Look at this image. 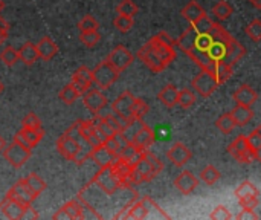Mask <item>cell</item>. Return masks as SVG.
<instances>
[{
    "instance_id": "6da1fadb",
    "label": "cell",
    "mask_w": 261,
    "mask_h": 220,
    "mask_svg": "<svg viewBox=\"0 0 261 220\" xmlns=\"http://www.w3.org/2000/svg\"><path fill=\"white\" fill-rule=\"evenodd\" d=\"M162 170H164V164L159 161V158L153 155L150 149L144 150L141 161L132 168V182L133 185H138L142 182H151L161 175Z\"/></svg>"
},
{
    "instance_id": "7a4b0ae2",
    "label": "cell",
    "mask_w": 261,
    "mask_h": 220,
    "mask_svg": "<svg viewBox=\"0 0 261 220\" xmlns=\"http://www.w3.org/2000/svg\"><path fill=\"white\" fill-rule=\"evenodd\" d=\"M52 219H102V216H101L98 211H95L90 205H87V204H84L83 201H80L78 198H75V199L69 201L66 205H63V207L52 216Z\"/></svg>"
},
{
    "instance_id": "3957f363",
    "label": "cell",
    "mask_w": 261,
    "mask_h": 220,
    "mask_svg": "<svg viewBox=\"0 0 261 220\" xmlns=\"http://www.w3.org/2000/svg\"><path fill=\"white\" fill-rule=\"evenodd\" d=\"M148 43L167 67L174 61V58H176V51H174L176 41L167 32L162 31V32L156 34L154 37H151L148 40Z\"/></svg>"
},
{
    "instance_id": "277c9868",
    "label": "cell",
    "mask_w": 261,
    "mask_h": 220,
    "mask_svg": "<svg viewBox=\"0 0 261 220\" xmlns=\"http://www.w3.org/2000/svg\"><path fill=\"white\" fill-rule=\"evenodd\" d=\"M228 152H229V155H231L236 161H239L240 164H252V162L260 161L261 158L260 155H257L252 149H249L245 135L237 136V138L229 144Z\"/></svg>"
},
{
    "instance_id": "5b68a950",
    "label": "cell",
    "mask_w": 261,
    "mask_h": 220,
    "mask_svg": "<svg viewBox=\"0 0 261 220\" xmlns=\"http://www.w3.org/2000/svg\"><path fill=\"white\" fill-rule=\"evenodd\" d=\"M119 74L121 72H118L107 60H104L92 70V83H95L101 90H106L119 78Z\"/></svg>"
},
{
    "instance_id": "8992f818",
    "label": "cell",
    "mask_w": 261,
    "mask_h": 220,
    "mask_svg": "<svg viewBox=\"0 0 261 220\" xmlns=\"http://www.w3.org/2000/svg\"><path fill=\"white\" fill-rule=\"evenodd\" d=\"M3 156L5 159L14 167V168H21L31 158L32 152L31 149H26L24 145H21L17 141H12L9 145H5L3 149Z\"/></svg>"
},
{
    "instance_id": "52a82bcc",
    "label": "cell",
    "mask_w": 261,
    "mask_h": 220,
    "mask_svg": "<svg viewBox=\"0 0 261 220\" xmlns=\"http://www.w3.org/2000/svg\"><path fill=\"white\" fill-rule=\"evenodd\" d=\"M191 86H193L194 92L197 95L203 96V98L211 96L217 90V87H219V84H217V81L214 78V74L210 72V70H203V69H202V72L199 75H196L193 78Z\"/></svg>"
},
{
    "instance_id": "ba28073f",
    "label": "cell",
    "mask_w": 261,
    "mask_h": 220,
    "mask_svg": "<svg viewBox=\"0 0 261 220\" xmlns=\"http://www.w3.org/2000/svg\"><path fill=\"white\" fill-rule=\"evenodd\" d=\"M133 101L135 96L130 90H124L112 104V112L127 123H135L133 118Z\"/></svg>"
},
{
    "instance_id": "9c48e42d",
    "label": "cell",
    "mask_w": 261,
    "mask_h": 220,
    "mask_svg": "<svg viewBox=\"0 0 261 220\" xmlns=\"http://www.w3.org/2000/svg\"><path fill=\"white\" fill-rule=\"evenodd\" d=\"M136 126H138V127L133 130V135H132V138H130V142H132L139 152L148 150V149L154 144L156 135H154V132H153L147 124H144L142 121H138Z\"/></svg>"
},
{
    "instance_id": "30bf717a",
    "label": "cell",
    "mask_w": 261,
    "mask_h": 220,
    "mask_svg": "<svg viewBox=\"0 0 261 220\" xmlns=\"http://www.w3.org/2000/svg\"><path fill=\"white\" fill-rule=\"evenodd\" d=\"M106 60H107L118 72H122V70H125V69L133 63L135 55H133L125 46L119 44V46H115V47L110 51V54L107 55Z\"/></svg>"
},
{
    "instance_id": "8fae6325",
    "label": "cell",
    "mask_w": 261,
    "mask_h": 220,
    "mask_svg": "<svg viewBox=\"0 0 261 220\" xmlns=\"http://www.w3.org/2000/svg\"><path fill=\"white\" fill-rule=\"evenodd\" d=\"M6 196H8L9 199L15 201L17 204L23 205V207H29V205H32V204H34V201L37 199V196H35V194L28 188V185L24 184V181H23V179L17 181V182L9 188V191L6 193Z\"/></svg>"
},
{
    "instance_id": "7c38bea8",
    "label": "cell",
    "mask_w": 261,
    "mask_h": 220,
    "mask_svg": "<svg viewBox=\"0 0 261 220\" xmlns=\"http://www.w3.org/2000/svg\"><path fill=\"white\" fill-rule=\"evenodd\" d=\"M83 103L89 112L93 115H98L109 103V98L99 90V89H87L83 93Z\"/></svg>"
},
{
    "instance_id": "4fadbf2b",
    "label": "cell",
    "mask_w": 261,
    "mask_h": 220,
    "mask_svg": "<svg viewBox=\"0 0 261 220\" xmlns=\"http://www.w3.org/2000/svg\"><path fill=\"white\" fill-rule=\"evenodd\" d=\"M136 57H138L142 63H145V66H147L150 70H153V72H158V74H159V72H162V70L167 69V66L161 61V58L156 55V52L153 51V47L150 46L148 41L138 51Z\"/></svg>"
},
{
    "instance_id": "5bb4252c",
    "label": "cell",
    "mask_w": 261,
    "mask_h": 220,
    "mask_svg": "<svg viewBox=\"0 0 261 220\" xmlns=\"http://www.w3.org/2000/svg\"><path fill=\"white\" fill-rule=\"evenodd\" d=\"M191 150L184 142H176L171 145V149L167 152L168 161L176 167H184L191 161Z\"/></svg>"
},
{
    "instance_id": "9a60e30c",
    "label": "cell",
    "mask_w": 261,
    "mask_h": 220,
    "mask_svg": "<svg viewBox=\"0 0 261 220\" xmlns=\"http://www.w3.org/2000/svg\"><path fill=\"white\" fill-rule=\"evenodd\" d=\"M23 205L17 204L15 201L9 199L8 196H5V199L0 202V220H21L23 213H24Z\"/></svg>"
},
{
    "instance_id": "2e32d148",
    "label": "cell",
    "mask_w": 261,
    "mask_h": 220,
    "mask_svg": "<svg viewBox=\"0 0 261 220\" xmlns=\"http://www.w3.org/2000/svg\"><path fill=\"white\" fill-rule=\"evenodd\" d=\"M72 86L83 95L92 86V70L86 66H80L72 75Z\"/></svg>"
},
{
    "instance_id": "e0dca14e",
    "label": "cell",
    "mask_w": 261,
    "mask_h": 220,
    "mask_svg": "<svg viewBox=\"0 0 261 220\" xmlns=\"http://www.w3.org/2000/svg\"><path fill=\"white\" fill-rule=\"evenodd\" d=\"M57 150H58V153H60L64 159L73 161V162H75V159H76V156H78V152H80V147H78V144H76L75 141H72L69 136L61 135V136L57 139Z\"/></svg>"
},
{
    "instance_id": "ac0fdd59",
    "label": "cell",
    "mask_w": 261,
    "mask_h": 220,
    "mask_svg": "<svg viewBox=\"0 0 261 220\" xmlns=\"http://www.w3.org/2000/svg\"><path fill=\"white\" fill-rule=\"evenodd\" d=\"M89 159H92L99 168H102V167L112 165L116 159V155H113L110 150H107L102 144H98V145L92 147Z\"/></svg>"
},
{
    "instance_id": "d6986e66",
    "label": "cell",
    "mask_w": 261,
    "mask_h": 220,
    "mask_svg": "<svg viewBox=\"0 0 261 220\" xmlns=\"http://www.w3.org/2000/svg\"><path fill=\"white\" fill-rule=\"evenodd\" d=\"M174 187L179 190L182 194L188 196L191 194L197 187H199V179L191 173V172H182L176 179H174Z\"/></svg>"
},
{
    "instance_id": "ffe728a7",
    "label": "cell",
    "mask_w": 261,
    "mask_h": 220,
    "mask_svg": "<svg viewBox=\"0 0 261 220\" xmlns=\"http://www.w3.org/2000/svg\"><path fill=\"white\" fill-rule=\"evenodd\" d=\"M232 96H234V101H236L237 104L249 106V107H252V106L257 103V100H258V93L255 92V89L251 87V86H248V84L240 86V87L234 92Z\"/></svg>"
},
{
    "instance_id": "44dd1931",
    "label": "cell",
    "mask_w": 261,
    "mask_h": 220,
    "mask_svg": "<svg viewBox=\"0 0 261 220\" xmlns=\"http://www.w3.org/2000/svg\"><path fill=\"white\" fill-rule=\"evenodd\" d=\"M229 113H231V116H232L236 126H240V127L249 124V123L254 119V116H255V112H254L252 107H249V106H242V104H237V106L232 109V112H229Z\"/></svg>"
},
{
    "instance_id": "7402d4cb",
    "label": "cell",
    "mask_w": 261,
    "mask_h": 220,
    "mask_svg": "<svg viewBox=\"0 0 261 220\" xmlns=\"http://www.w3.org/2000/svg\"><path fill=\"white\" fill-rule=\"evenodd\" d=\"M35 46H37V51H38V57H40L41 60L49 61V60H52V58L58 54V46H57V43H54V40L49 38V37H43Z\"/></svg>"
},
{
    "instance_id": "603a6c76",
    "label": "cell",
    "mask_w": 261,
    "mask_h": 220,
    "mask_svg": "<svg viewBox=\"0 0 261 220\" xmlns=\"http://www.w3.org/2000/svg\"><path fill=\"white\" fill-rule=\"evenodd\" d=\"M177 95H179V90L176 86L173 84H167L161 89L159 95H158V100L168 109H173L174 106H177Z\"/></svg>"
},
{
    "instance_id": "cb8c5ba5",
    "label": "cell",
    "mask_w": 261,
    "mask_h": 220,
    "mask_svg": "<svg viewBox=\"0 0 261 220\" xmlns=\"http://www.w3.org/2000/svg\"><path fill=\"white\" fill-rule=\"evenodd\" d=\"M182 17L185 18V20H188L190 21V25L191 23H194V21H197L199 18H202V17H205L206 15V12H205V9L196 2V0H191L187 6H184V9H182Z\"/></svg>"
},
{
    "instance_id": "d4e9b609",
    "label": "cell",
    "mask_w": 261,
    "mask_h": 220,
    "mask_svg": "<svg viewBox=\"0 0 261 220\" xmlns=\"http://www.w3.org/2000/svg\"><path fill=\"white\" fill-rule=\"evenodd\" d=\"M38 51H37V46L31 41H26L20 49H18V60H21L26 66H31L34 64L37 60H38Z\"/></svg>"
},
{
    "instance_id": "484cf974",
    "label": "cell",
    "mask_w": 261,
    "mask_h": 220,
    "mask_svg": "<svg viewBox=\"0 0 261 220\" xmlns=\"http://www.w3.org/2000/svg\"><path fill=\"white\" fill-rule=\"evenodd\" d=\"M213 74H214V78H216L217 84L222 86V84H225V83H228V81L231 80V77H232V74H234L232 64H228V63H225V61H219V63H216V66H214Z\"/></svg>"
},
{
    "instance_id": "4316f807",
    "label": "cell",
    "mask_w": 261,
    "mask_h": 220,
    "mask_svg": "<svg viewBox=\"0 0 261 220\" xmlns=\"http://www.w3.org/2000/svg\"><path fill=\"white\" fill-rule=\"evenodd\" d=\"M142 204L147 210V219H170V216L167 213H164V210H161V207L150 198V196H144Z\"/></svg>"
},
{
    "instance_id": "83f0119b",
    "label": "cell",
    "mask_w": 261,
    "mask_h": 220,
    "mask_svg": "<svg viewBox=\"0 0 261 220\" xmlns=\"http://www.w3.org/2000/svg\"><path fill=\"white\" fill-rule=\"evenodd\" d=\"M80 130H81L83 138H84V139H86L92 147H95V145L101 144V142H99V139H98V136H96V133H95V127H93L92 119L80 121Z\"/></svg>"
},
{
    "instance_id": "f1b7e54d",
    "label": "cell",
    "mask_w": 261,
    "mask_h": 220,
    "mask_svg": "<svg viewBox=\"0 0 261 220\" xmlns=\"http://www.w3.org/2000/svg\"><path fill=\"white\" fill-rule=\"evenodd\" d=\"M23 181H24V184L28 185V188H29V190L37 196V198H38V196H40V194L47 188L46 182H44V181H43L37 173H31V175H29V176H26Z\"/></svg>"
},
{
    "instance_id": "f546056e",
    "label": "cell",
    "mask_w": 261,
    "mask_h": 220,
    "mask_svg": "<svg viewBox=\"0 0 261 220\" xmlns=\"http://www.w3.org/2000/svg\"><path fill=\"white\" fill-rule=\"evenodd\" d=\"M234 12V8L231 6L229 2L220 0L213 6V14L219 18V20H228Z\"/></svg>"
},
{
    "instance_id": "4dcf8cb0",
    "label": "cell",
    "mask_w": 261,
    "mask_h": 220,
    "mask_svg": "<svg viewBox=\"0 0 261 220\" xmlns=\"http://www.w3.org/2000/svg\"><path fill=\"white\" fill-rule=\"evenodd\" d=\"M60 100H61V103L63 104H66V106H72L76 100H78V96H81L80 93H78V90L72 86V83L70 84H66L61 90H60Z\"/></svg>"
},
{
    "instance_id": "1f68e13d",
    "label": "cell",
    "mask_w": 261,
    "mask_h": 220,
    "mask_svg": "<svg viewBox=\"0 0 261 220\" xmlns=\"http://www.w3.org/2000/svg\"><path fill=\"white\" fill-rule=\"evenodd\" d=\"M106 118V121H107V124L110 126V129L113 130V133H122L128 126H132L133 123H127V121H124L122 118H119L118 115H115L113 112L112 113H109L107 116H104Z\"/></svg>"
},
{
    "instance_id": "d6a6232c",
    "label": "cell",
    "mask_w": 261,
    "mask_h": 220,
    "mask_svg": "<svg viewBox=\"0 0 261 220\" xmlns=\"http://www.w3.org/2000/svg\"><path fill=\"white\" fill-rule=\"evenodd\" d=\"M196 101H197V96H196L194 90H191V89H182V90H179L177 106H180L184 109H188V107L194 106Z\"/></svg>"
},
{
    "instance_id": "836d02e7",
    "label": "cell",
    "mask_w": 261,
    "mask_h": 220,
    "mask_svg": "<svg viewBox=\"0 0 261 220\" xmlns=\"http://www.w3.org/2000/svg\"><path fill=\"white\" fill-rule=\"evenodd\" d=\"M216 127L223 133V135H229L234 129H236V123L231 116V113H223L219 116V119L216 121Z\"/></svg>"
},
{
    "instance_id": "e575fe53",
    "label": "cell",
    "mask_w": 261,
    "mask_h": 220,
    "mask_svg": "<svg viewBox=\"0 0 261 220\" xmlns=\"http://www.w3.org/2000/svg\"><path fill=\"white\" fill-rule=\"evenodd\" d=\"M21 133L24 135V138H26V141H28L31 149L35 147L43 139V136H44L43 127L41 129H21Z\"/></svg>"
},
{
    "instance_id": "d590c367",
    "label": "cell",
    "mask_w": 261,
    "mask_h": 220,
    "mask_svg": "<svg viewBox=\"0 0 261 220\" xmlns=\"http://www.w3.org/2000/svg\"><path fill=\"white\" fill-rule=\"evenodd\" d=\"M133 25H135L133 17H128V15L118 14V15L113 18V26H115L119 32H128V31H132Z\"/></svg>"
},
{
    "instance_id": "8d00e7d4",
    "label": "cell",
    "mask_w": 261,
    "mask_h": 220,
    "mask_svg": "<svg viewBox=\"0 0 261 220\" xmlns=\"http://www.w3.org/2000/svg\"><path fill=\"white\" fill-rule=\"evenodd\" d=\"M18 60V51L12 46H5V49L0 52V61L5 66H14Z\"/></svg>"
},
{
    "instance_id": "74e56055",
    "label": "cell",
    "mask_w": 261,
    "mask_h": 220,
    "mask_svg": "<svg viewBox=\"0 0 261 220\" xmlns=\"http://www.w3.org/2000/svg\"><path fill=\"white\" fill-rule=\"evenodd\" d=\"M200 179L208 184V185H214L216 182H219L220 179V172L214 167V165H208L202 170L200 173Z\"/></svg>"
},
{
    "instance_id": "f35d334b",
    "label": "cell",
    "mask_w": 261,
    "mask_h": 220,
    "mask_svg": "<svg viewBox=\"0 0 261 220\" xmlns=\"http://www.w3.org/2000/svg\"><path fill=\"white\" fill-rule=\"evenodd\" d=\"M254 194H260V190L257 188V185H254L252 182L246 181V182H242L239 185V188L236 190V196L239 199H243V198H248V196H254Z\"/></svg>"
},
{
    "instance_id": "ab89813d",
    "label": "cell",
    "mask_w": 261,
    "mask_h": 220,
    "mask_svg": "<svg viewBox=\"0 0 261 220\" xmlns=\"http://www.w3.org/2000/svg\"><path fill=\"white\" fill-rule=\"evenodd\" d=\"M101 40V35L98 31H87V32H81L80 34V41L86 46V47H95Z\"/></svg>"
},
{
    "instance_id": "60d3db41",
    "label": "cell",
    "mask_w": 261,
    "mask_h": 220,
    "mask_svg": "<svg viewBox=\"0 0 261 220\" xmlns=\"http://www.w3.org/2000/svg\"><path fill=\"white\" fill-rule=\"evenodd\" d=\"M147 113H148V104L144 100L135 96V101H133V118H135V121H142Z\"/></svg>"
},
{
    "instance_id": "b9f144b4",
    "label": "cell",
    "mask_w": 261,
    "mask_h": 220,
    "mask_svg": "<svg viewBox=\"0 0 261 220\" xmlns=\"http://www.w3.org/2000/svg\"><path fill=\"white\" fill-rule=\"evenodd\" d=\"M78 29L80 32H87V31H98L99 23L93 15H84L80 21H78Z\"/></svg>"
},
{
    "instance_id": "7bdbcfd3",
    "label": "cell",
    "mask_w": 261,
    "mask_h": 220,
    "mask_svg": "<svg viewBox=\"0 0 261 220\" xmlns=\"http://www.w3.org/2000/svg\"><path fill=\"white\" fill-rule=\"evenodd\" d=\"M116 12L118 14H122V15H128V17H133L136 15L138 12V6L133 0H121L116 6Z\"/></svg>"
},
{
    "instance_id": "ee69618b",
    "label": "cell",
    "mask_w": 261,
    "mask_h": 220,
    "mask_svg": "<svg viewBox=\"0 0 261 220\" xmlns=\"http://www.w3.org/2000/svg\"><path fill=\"white\" fill-rule=\"evenodd\" d=\"M245 32L249 35V38L255 43H258L261 40V20L260 18H255L252 20L246 28H245Z\"/></svg>"
},
{
    "instance_id": "f6af8a7d",
    "label": "cell",
    "mask_w": 261,
    "mask_h": 220,
    "mask_svg": "<svg viewBox=\"0 0 261 220\" xmlns=\"http://www.w3.org/2000/svg\"><path fill=\"white\" fill-rule=\"evenodd\" d=\"M246 141L249 149H252L257 155L261 156V127H257L252 133H249L246 136Z\"/></svg>"
},
{
    "instance_id": "bcb514c9",
    "label": "cell",
    "mask_w": 261,
    "mask_h": 220,
    "mask_svg": "<svg viewBox=\"0 0 261 220\" xmlns=\"http://www.w3.org/2000/svg\"><path fill=\"white\" fill-rule=\"evenodd\" d=\"M21 129H41V121L35 113H28L21 121Z\"/></svg>"
},
{
    "instance_id": "7dc6e473",
    "label": "cell",
    "mask_w": 261,
    "mask_h": 220,
    "mask_svg": "<svg viewBox=\"0 0 261 220\" xmlns=\"http://www.w3.org/2000/svg\"><path fill=\"white\" fill-rule=\"evenodd\" d=\"M239 202H240V207L243 210H255L260 205V194H254V196L239 199Z\"/></svg>"
},
{
    "instance_id": "c3c4849f",
    "label": "cell",
    "mask_w": 261,
    "mask_h": 220,
    "mask_svg": "<svg viewBox=\"0 0 261 220\" xmlns=\"http://www.w3.org/2000/svg\"><path fill=\"white\" fill-rule=\"evenodd\" d=\"M210 219L213 220H231L234 219V216L229 213V210L223 205H219L211 214H210Z\"/></svg>"
},
{
    "instance_id": "681fc988",
    "label": "cell",
    "mask_w": 261,
    "mask_h": 220,
    "mask_svg": "<svg viewBox=\"0 0 261 220\" xmlns=\"http://www.w3.org/2000/svg\"><path fill=\"white\" fill-rule=\"evenodd\" d=\"M237 220H258L260 216L254 213V210H242V213H239L236 216Z\"/></svg>"
},
{
    "instance_id": "f907efd6",
    "label": "cell",
    "mask_w": 261,
    "mask_h": 220,
    "mask_svg": "<svg viewBox=\"0 0 261 220\" xmlns=\"http://www.w3.org/2000/svg\"><path fill=\"white\" fill-rule=\"evenodd\" d=\"M35 219H38V213H37L31 205H29V207H26L21 220H35Z\"/></svg>"
},
{
    "instance_id": "816d5d0a",
    "label": "cell",
    "mask_w": 261,
    "mask_h": 220,
    "mask_svg": "<svg viewBox=\"0 0 261 220\" xmlns=\"http://www.w3.org/2000/svg\"><path fill=\"white\" fill-rule=\"evenodd\" d=\"M8 32H9V25L0 17V38H6L8 37Z\"/></svg>"
},
{
    "instance_id": "f5cc1de1",
    "label": "cell",
    "mask_w": 261,
    "mask_h": 220,
    "mask_svg": "<svg viewBox=\"0 0 261 220\" xmlns=\"http://www.w3.org/2000/svg\"><path fill=\"white\" fill-rule=\"evenodd\" d=\"M14 141L20 142V144H21V145H24L26 149H31V147H29V144H28V141H26V138H24V135L21 133V130H18V132L15 133V136H14Z\"/></svg>"
},
{
    "instance_id": "db71d44e",
    "label": "cell",
    "mask_w": 261,
    "mask_h": 220,
    "mask_svg": "<svg viewBox=\"0 0 261 220\" xmlns=\"http://www.w3.org/2000/svg\"><path fill=\"white\" fill-rule=\"evenodd\" d=\"M249 2H252V5H254L255 8H258V9L261 8V0H249Z\"/></svg>"
},
{
    "instance_id": "11a10c76",
    "label": "cell",
    "mask_w": 261,
    "mask_h": 220,
    "mask_svg": "<svg viewBox=\"0 0 261 220\" xmlns=\"http://www.w3.org/2000/svg\"><path fill=\"white\" fill-rule=\"evenodd\" d=\"M3 149H5V139L0 136V153L3 152Z\"/></svg>"
},
{
    "instance_id": "9f6ffc18",
    "label": "cell",
    "mask_w": 261,
    "mask_h": 220,
    "mask_svg": "<svg viewBox=\"0 0 261 220\" xmlns=\"http://www.w3.org/2000/svg\"><path fill=\"white\" fill-rule=\"evenodd\" d=\"M3 8H5V2H3V0H0V12L3 11Z\"/></svg>"
},
{
    "instance_id": "6f0895ef",
    "label": "cell",
    "mask_w": 261,
    "mask_h": 220,
    "mask_svg": "<svg viewBox=\"0 0 261 220\" xmlns=\"http://www.w3.org/2000/svg\"><path fill=\"white\" fill-rule=\"evenodd\" d=\"M3 89H5V86H3V84H2V81H0V93L3 92Z\"/></svg>"
},
{
    "instance_id": "680465c9",
    "label": "cell",
    "mask_w": 261,
    "mask_h": 220,
    "mask_svg": "<svg viewBox=\"0 0 261 220\" xmlns=\"http://www.w3.org/2000/svg\"><path fill=\"white\" fill-rule=\"evenodd\" d=\"M3 41H5V40H3V38H0V44H2V43H3Z\"/></svg>"
}]
</instances>
